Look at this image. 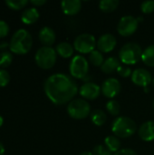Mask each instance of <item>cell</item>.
<instances>
[{"label": "cell", "instance_id": "obj_5", "mask_svg": "<svg viewBox=\"0 0 154 155\" xmlns=\"http://www.w3.org/2000/svg\"><path fill=\"white\" fill-rule=\"evenodd\" d=\"M34 59L39 67L50 69L56 62V51L51 46H43L37 50Z\"/></svg>", "mask_w": 154, "mask_h": 155}, {"label": "cell", "instance_id": "obj_40", "mask_svg": "<svg viewBox=\"0 0 154 155\" xmlns=\"http://www.w3.org/2000/svg\"><path fill=\"white\" fill-rule=\"evenodd\" d=\"M152 106H153V109H154V100H153V103H152Z\"/></svg>", "mask_w": 154, "mask_h": 155}, {"label": "cell", "instance_id": "obj_19", "mask_svg": "<svg viewBox=\"0 0 154 155\" xmlns=\"http://www.w3.org/2000/svg\"><path fill=\"white\" fill-rule=\"evenodd\" d=\"M74 46L68 42H62L56 45V53L63 58H69L74 54Z\"/></svg>", "mask_w": 154, "mask_h": 155}, {"label": "cell", "instance_id": "obj_6", "mask_svg": "<svg viewBox=\"0 0 154 155\" xmlns=\"http://www.w3.org/2000/svg\"><path fill=\"white\" fill-rule=\"evenodd\" d=\"M91 107L88 102L84 99H75L71 101L67 106V113L70 117L82 120L85 119L90 114Z\"/></svg>", "mask_w": 154, "mask_h": 155}, {"label": "cell", "instance_id": "obj_30", "mask_svg": "<svg viewBox=\"0 0 154 155\" xmlns=\"http://www.w3.org/2000/svg\"><path fill=\"white\" fill-rule=\"evenodd\" d=\"M93 155H112V153L104 146L99 144L97 146H95L93 149Z\"/></svg>", "mask_w": 154, "mask_h": 155}, {"label": "cell", "instance_id": "obj_35", "mask_svg": "<svg viewBox=\"0 0 154 155\" xmlns=\"http://www.w3.org/2000/svg\"><path fill=\"white\" fill-rule=\"evenodd\" d=\"M5 154V148H4V145L2 144V143L0 142V155Z\"/></svg>", "mask_w": 154, "mask_h": 155}, {"label": "cell", "instance_id": "obj_38", "mask_svg": "<svg viewBox=\"0 0 154 155\" xmlns=\"http://www.w3.org/2000/svg\"><path fill=\"white\" fill-rule=\"evenodd\" d=\"M136 19H137L138 23H141V22H143V16H139V17H137Z\"/></svg>", "mask_w": 154, "mask_h": 155}, {"label": "cell", "instance_id": "obj_9", "mask_svg": "<svg viewBox=\"0 0 154 155\" xmlns=\"http://www.w3.org/2000/svg\"><path fill=\"white\" fill-rule=\"evenodd\" d=\"M138 21L134 16L126 15L121 18L119 24L117 25L118 33L122 36H130L134 34L138 28Z\"/></svg>", "mask_w": 154, "mask_h": 155}, {"label": "cell", "instance_id": "obj_14", "mask_svg": "<svg viewBox=\"0 0 154 155\" xmlns=\"http://www.w3.org/2000/svg\"><path fill=\"white\" fill-rule=\"evenodd\" d=\"M139 136L143 141L151 142L154 140V122L148 121L143 123L139 128Z\"/></svg>", "mask_w": 154, "mask_h": 155}, {"label": "cell", "instance_id": "obj_18", "mask_svg": "<svg viewBox=\"0 0 154 155\" xmlns=\"http://www.w3.org/2000/svg\"><path fill=\"white\" fill-rule=\"evenodd\" d=\"M121 66V62L117 57L112 56L107 58L103 65L101 66V70L105 74H113L114 71H117V69Z\"/></svg>", "mask_w": 154, "mask_h": 155}, {"label": "cell", "instance_id": "obj_33", "mask_svg": "<svg viewBox=\"0 0 154 155\" xmlns=\"http://www.w3.org/2000/svg\"><path fill=\"white\" fill-rule=\"evenodd\" d=\"M113 155H138L137 153L132 149H123L115 153Z\"/></svg>", "mask_w": 154, "mask_h": 155}, {"label": "cell", "instance_id": "obj_29", "mask_svg": "<svg viewBox=\"0 0 154 155\" xmlns=\"http://www.w3.org/2000/svg\"><path fill=\"white\" fill-rule=\"evenodd\" d=\"M141 10L143 14H151L154 11V1H144L141 5Z\"/></svg>", "mask_w": 154, "mask_h": 155}, {"label": "cell", "instance_id": "obj_36", "mask_svg": "<svg viewBox=\"0 0 154 155\" xmlns=\"http://www.w3.org/2000/svg\"><path fill=\"white\" fill-rule=\"evenodd\" d=\"M8 45H8L6 42H2V43H1V45H0V48H3L4 46H5V47H6V46H8Z\"/></svg>", "mask_w": 154, "mask_h": 155}, {"label": "cell", "instance_id": "obj_2", "mask_svg": "<svg viewBox=\"0 0 154 155\" xmlns=\"http://www.w3.org/2000/svg\"><path fill=\"white\" fill-rule=\"evenodd\" d=\"M33 45V38L28 31L25 29H19L13 35L9 48L10 50L17 54H27Z\"/></svg>", "mask_w": 154, "mask_h": 155}, {"label": "cell", "instance_id": "obj_31", "mask_svg": "<svg viewBox=\"0 0 154 155\" xmlns=\"http://www.w3.org/2000/svg\"><path fill=\"white\" fill-rule=\"evenodd\" d=\"M117 73L122 76V77H129L130 75H132L133 72L132 69L129 66H123L121 65L118 69H117Z\"/></svg>", "mask_w": 154, "mask_h": 155}, {"label": "cell", "instance_id": "obj_41", "mask_svg": "<svg viewBox=\"0 0 154 155\" xmlns=\"http://www.w3.org/2000/svg\"><path fill=\"white\" fill-rule=\"evenodd\" d=\"M152 83H153V85H154V77H153V79H152Z\"/></svg>", "mask_w": 154, "mask_h": 155}, {"label": "cell", "instance_id": "obj_39", "mask_svg": "<svg viewBox=\"0 0 154 155\" xmlns=\"http://www.w3.org/2000/svg\"><path fill=\"white\" fill-rule=\"evenodd\" d=\"M3 123H4V119H3V117H2V116L0 115V127L2 126Z\"/></svg>", "mask_w": 154, "mask_h": 155}, {"label": "cell", "instance_id": "obj_11", "mask_svg": "<svg viewBox=\"0 0 154 155\" xmlns=\"http://www.w3.org/2000/svg\"><path fill=\"white\" fill-rule=\"evenodd\" d=\"M132 81L134 84L144 88V87H148V85L152 82V77L148 70L143 68H139L133 72Z\"/></svg>", "mask_w": 154, "mask_h": 155}, {"label": "cell", "instance_id": "obj_22", "mask_svg": "<svg viewBox=\"0 0 154 155\" xmlns=\"http://www.w3.org/2000/svg\"><path fill=\"white\" fill-rule=\"evenodd\" d=\"M119 5L118 0H102L99 3V8L104 13H111L117 9Z\"/></svg>", "mask_w": 154, "mask_h": 155}, {"label": "cell", "instance_id": "obj_4", "mask_svg": "<svg viewBox=\"0 0 154 155\" xmlns=\"http://www.w3.org/2000/svg\"><path fill=\"white\" fill-rule=\"evenodd\" d=\"M142 47L136 43H127L119 52L120 61L125 64H134L138 63L139 60L142 59Z\"/></svg>", "mask_w": 154, "mask_h": 155}, {"label": "cell", "instance_id": "obj_24", "mask_svg": "<svg viewBox=\"0 0 154 155\" xmlns=\"http://www.w3.org/2000/svg\"><path fill=\"white\" fill-rule=\"evenodd\" d=\"M89 61L94 66H102L104 62L103 55L102 52H100L98 50H93L89 54Z\"/></svg>", "mask_w": 154, "mask_h": 155}, {"label": "cell", "instance_id": "obj_34", "mask_svg": "<svg viewBox=\"0 0 154 155\" xmlns=\"http://www.w3.org/2000/svg\"><path fill=\"white\" fill-rule=\"evenodd\" d=\"M30 3L35 6H40V5H44L46 3V1L45 0H32V1H30Z\"/></svg>", "mask_w": 154, "mask_h": 155}, {"label": "cell", "instance_id": "obj_1", "mask_svg": "<svg viewBox=\"0 0 154 155\" xmlns=\"http://www.w3.org/2000/svg\"><path fill=\"white\" fill-rule=\"evenodd\" d=\"M44 89L49 100L56 105L70 103L78 93V85L75 81L64 74L49 76L44 82Z\"/></svg>", "mask_w": 154, "mask_h": 155}, {"label": "cell", "instance_id": "obj_37", "mask_svg": "<svg viewBox=\"0 0 154 155\" xmlns=\"http://www.w3.org/2000/svg\"><path fill=\"white\" fill-rule=\"evenodd\" d=\"M79 155H93V153H90V152H84V153H80Z\"/></svg>", "mask_w": 154, "mask_h": 155}, {"label": "cell", "instance_id": "obj_25", "mask_svg": "<svg viewBox=\"0 0 154 155\" xmlns=\"http://www.w3.org/2000/svg\"><path fill=\"white\" fill-rule=\"evenodd\" d=\"M13 61V55L10 52L3 51L0 53V67L2 69L10 65Z\"/></svg>", "mask_w": 154, "mask_h": 155}, {"label": "cell", "instance_id": "obj_27", "mask_svg": "<svg viewBox=\"0 0 154 155\" xmlns=\"http://www.w3.org/2000/svg\"><path fill=\"white\" fill-rule=\"evenodd\" d=\"M5 4L11 9L19 10L25 7L28 4V1L27 0H6Z\"/></svg>", "mask_w": 154, "mask_h": 155}, {"label": "cell", "instance_id": "obj_28", "mask_svg": "<svg viewBox=\"0 0 154 155\" xmlns=\"http://www.w3.org/2000/svg\"><path fill=\"white\" fill-rule=\"evenodd\" d=\"M10 82V74L5 69L0 68V87H5Z\"/></svg>", "mask_w": 154, "mask_h": 155}, {"label": "cell", "instance_id": "obj_26", "mask_svg": "<svg viewBox=\"0 0 154 155\" xmlns=\"http://www.w3.org/2000/svg\"><path fill=\"white\" fill-rule=\"evenodd\" d=\"M106 109L108 111V113L113 116H116L120 114V109H121V106H120V104L115 101V100H111L109 101L107 104H106Z\"/></svg>", "mask_w": 154, "mask_h": 155}, {"label": "cell", "instance_id": "obj_13", "mask_svg": "<svg viewBox=\"0 0 154 155\" xmlns=\"http://www.w3.org/2000/svg\"><path fill=\"white\" fill-rule=\"evenodd\" d=\"M101 92H102L101 87L98 84L91 82H87L84 84H83L79 90L81 96H83L87 100L96 99L100 95Z\"/></svg>", "mask_w": 154, "mask_h": 155}, {"label": "cell", "instance_id": "obj_21", "mask_svg": "<svg viewBox=\"0 0 154 155\" xmlns=\"http://www.w3.org/2000/svg\"><path fill=\"white\" fill-rule=\"evenodd\" d=\"M91 120H92L93 124H95L97 126H102V125H103L106 123L107 115H106V114L103 111H102L100 109H97V110H94L92 113Z\"/></svg>", "mask_w": 154, "mask_h": 155}, {"label": "cell", "instance_id": "obj_17", "mask_svg": "<svg viewBox=\"0 0 154 155\" xmlns=\"http://www.w3.org/2000/svg\"><path fill=\"white\" fill-rule=\"evenodd\" d=\"M39 18V12L35 7L26 8L21 15V20L26 25H31L35 23Z\"/></svg>", "mask_w": 154, "mask_h": 155}, {"label": "cell", "instance_id": "obj_7", "mask_svg": "<svg viewBox=\"0 0 154 155\" xmlns=\"http://www.w3.org/2000/svg\"><path fill=\"white\" fill-rule=\"evenodd\" d=\"M95 45H97V42L91 34H81L76 36L74 42V48L81 54L92 53L95 50Z\"/></svg>", "mask_w": 154, "mask_h": 155}, {"label": "cell", "instance_id": "obj_23", "mask_svg": "<svg viewBox=\"0 0 154 155\" xmlns=\"http://www.w3.org/2000/svg\"><path fill=\"white\" fill-rule=\"evenodd\" d=\"M143 62L148 66H154V45L148 46L143 51Z\"/></svg>", "mask_w": 154, "mask_h": 155}, {"label": "cell", "instance_id": "obj_10", "mask_svg": "<svg viewBox=\"0 0 154 155\" xmlns=\"http://www.w3.org/2000/svg\"><path fill=\"white\" fill-rule=\"evenodd\" d=\"M122 89L121 83L115 78H108L106 79L101 87L103 94L107 98H113L117 96Z\"/></svg>", "mask_w": 154, "mask_h": 155}, {"label": "cell", "instance_id": "obj_3", "mask_svg": "<svg viewBox=\"0 0 154 155\" xmlns=\"http://www.w3.org/2000/svg\"><path fill=\"white\" fill-rule=\"evenodd\" d=\"M136 131L135 122L126 116H120L112 124V132L118 138H128L134 134Z\"/></svg>", "mask_w": 154, "mask_h": 155}, {"label": "cell", "instance_id": "obj_15", "mask_svg": "<svg viewBox=\"0 0 154 155\" xmlns=\"http://www.w3.org/2000/svg\"><path fill=\"white\" fill-rule=\"evenodd\" d=\"M61 7L65 15H74L81 10L82 2L80 0H64L61 3Z\"/></svg>", "mask_w": 154, "mask_h": 155}, {"label": "cell", "instance_id": "obj_32", "mask_svg": "<svg viewBox=\"0 0 154 155\" xmlns=\"http://www.w3.org/2000/svg\"><path fill=\"white\" fill-rule=\"evenodd\" d=\"M9 33V25L4 20H0V38L5 37Z\"/></svg>", "mask_w": 154, "mask_h": 155}, {"label": "cell", "instance_id": "obj_12", "mask_svg": "<svg viewBox=\"0 0 154 155\" xmlns=\"http://www.w3.org/2000/svg\"><path fill=\"white\" fill-rule=\"evenodd\" d=\"M117 44L116 37L112 34H104L101 35L97 41V47L100 52L109 53L113 51Z\"/></svg>", "mask_w": 154, "mask_h": 155}, {"label": "cell", "instance_id": "obj_8", "mask_svg": "<svg viewBox=\"0 0 154 155\" xmlns=\"http://www.w3.org/2000/svg\"><path fill=\"white\" fill-rule=\"evenodd\" d=\"M69 70L73 77L76 79H84L87 76L89 71L88 61L82 55H75L70 63Z\"/></svg>", "mask_w": 154, "mask_h": 155}, {"label": "cell", "instance_id": "obj_16", "mask_svg": "<svg viewBox=\"0 0 154 155\" xmlns=\"http://www.w3.org/2000/svg\"><path fill=\"white\" fill-rule=\"evenodd\" d=\"M38 37L44 46H51L55 41V33L51 27L44 26L39 31Z\"/></svg>", "mask_w": 154, "mask_h": 155}, {"label": "cell", "instance_id": "obj_20", "mask_svg": "<svg viewBox=\"0 0 154 155\" xmlns=\"http://www.w3.org/2000/svg\"><path fill=\"white\" fill-rule=\"evenodd\" d=\"M106 148L111 152V153H117L118 151H120V147H121V142L119 140L118 137H116L115 135H110L107 136L104 140Z\"/></svg>", "mask_w": 154, "mask_h": 155}]
</instances>
